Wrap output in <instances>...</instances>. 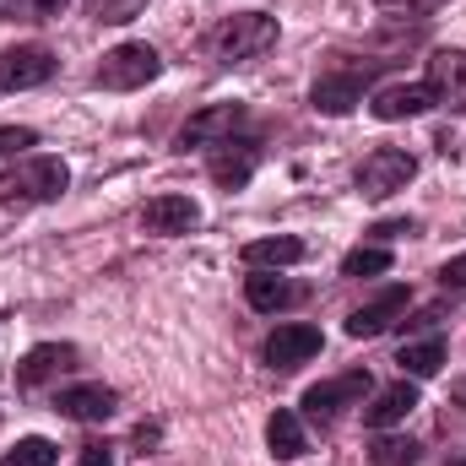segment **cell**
I'll list each match as a JSON object with an SVG mask.
<instances>
[{
	"label": "cell",
	"instance_id": "cell-1",
	"mask_svg": "<svg viewBox=\"0 0 466 466\" xmlns=\"http://www.w3.org/2000/svg\"><path fill=\"white\" fill-rule=\"evenodd\" d=\"M66 185H71L66 157H16L0 174V207H44V201H60Z\"/></svg>",
	"mask_w": 466,
	"mask_h": 466
},
{
	"label": "cell",
	"instance_id": "cell-2",
	"mask_svg": "<svg viewBox=\"0 0 466 466\" xmlns=\"http://www.w3.org/2000/svg\"><path fill=\"white\" fill-rule=\"evenodd\" d=\"M271 44H277V16H266V11H233V16H223V22L207 33V55L223 60V66L255 60V55H266Z\"/></svg>",
	"mask_w": 466,
	"mask_h": 466
},
{
	"label": "cell",
	"instance_id": "cell-3",
	"mask_svg": "<svg viewBox=\"0 0 466 466\" xmlns=\"http://www.w3.org/2000/svg\"><path fill=\"white\" fill-rule=\"evenodd\" d=\"M380 66H385V60H363V66H337V71H326V76L315 82L309 104H315L320 115H352V109L363 104L369 82L380 76Z\"/></svg>",
	"mask_w": 466,
	"mask_h": 466
},
{
	"label": "cell",
	"instance_id": "cell-4",
	"mask_svg": "<svg viewBox=\"0 0 466 466\" xmlns=\"http://www.w3.org/2000/svg\"><path fill=\"white\" fill-rule=\"evenodd\" d=\"M163 71V55L152 49V44H119L104 55V66H98V87H109V93H136V87H147L152 76Z\"/></svg>",
	"mask_w": 466,
	"mask_h": 466
},
{
	"label": "cell",
	"instance_id": "cell-5",
	"mask_svg": "<svg viewBox=\"0 0 466 466\" xmlns=\"http://www.w3.org/2000/svg\"><path fill=\"white\" fill-rule=\"evenodd\" d=\"M418 179V157L412 152H401V147H374L369 157H363V168H358V190L363 196H396V190H407Z\"/></svg>",
	"mask_w": 466,
	"mask_h": 466
},
{
	"label": "cell",
	"instance_id": "cell-6",
	"mask_svg": "<svg viewBox=\"0 0 466 466\" xmlns=\"http://www.w3.org/2000/svg\"><path fill=\"white\" fill-rule=\"evenodd\" d=\"M374 390V380H369V369H352L342 380H320V385H309L304 390V418H315V423H331L342 407H363V396Z\"/></svg>",
	"mask_w": 466,
	"mask_h": 466
},
{
	"label": "cell",
	"instance_id": "cell-7",
	"mask_svg": "<svg viewBox=\"0 0 466 466\" xmlns=\"http://www.w3.org/2000/svg\"><path fill=\"white\" fill-rule=\"evenodd\" d=\"M249 119L244 104H207V109H196V115L185 119V130H179V147H223L238 136V125Z\"/></svg>",
	"mask_w": 466,
	"mask_h": 466
},
{
	"label": "cell",
	"instance_id": "cell-8",
	"mask_svg": "<svg viewBox=\"0 0 466 466\" xmlns=\"http://www.w3.org/2000/svg\"><path fill=\"white\" fill-rule=\"evenodd\" d=\"M55 76V55L44 44H16L0 55V93H27Z\"/></svg>",
	"mask_w": 466,
	"mask_h": 466
},
{
	"label": "cell",
	"instance_id": "cell-9",
	"mask_svg": "<svg viewBox=\"0 0 466 466\" xmlns=\"http://www.w3.org/2000/svg\"><path fill=\"white\" fill-rule=\"evenodd\" d=\"M407 304H412V293H407V288H385L380 299L358 304V309L348 315V337H352V342H369V337L390 331L396 320H407Z\"/></svg>",
	"mask_w": 466,
	"mask_h": 466
},
{
	"label": "cell",
	"instance_id": "cell-10",
	"mask_svg": "<svg viewBox=\"0 0 466 466\" xmlns=\"http://www.w3.org/2000/svg\"><path fill=\"white\" fill-rule=\"evenodd\" d=\"M423 82H429L434 104H445L451 115H461L466 109V49H434Z\"/></svg>",
	"mask_w": 466,
	"mask_h": 466
},
{
	"label": "cell",
	"instance_id": "cell-11",
	"mask_svg": "<svg viewBox=\"0 0 466 466\" xmlns=\"http://www.w3.org/2000/svg\"><path fill=\"white\" fill-rule=\"evenodd\" d=\"M115 407H119V396L109 390V385H98V380L55 390V412H66V418H76V423H109Z\"/></svg>",
	"mask_w": 466,
	"mask_h": 466
},
{
	"label": "cell",
	"instance_id": "cell-12",
	"mask_svg": "<svg viewBox=\"0 0 466 466\" xmlns=\"http://www.w3.org/2000/svg\"><path fill=\"white\" fill-rule=\"evenodd\" d=\"M434 109V93H429V82H396V87H380L374 98H369V115L385 119V125H396V119H418Z\"/></svg>",
	"mask_w": 466,
	"mask_h": 466
},
{
	"label": "cell",
	"instance_id": "cell-13",
	"mask_svg": "<svg viewBox=\"0 0 466 466\" xmlns=\"http://www.w3.org/2000/svg\"><path fill=\"white\" fill-rule=\"evenodd\" d=\"M255 163H260V147L255 141H223V147H212V157H207V174L223 185V190H244L249 179H255Z\"/></svg>",
	"mask_w": 466,
	"mask_h": 466
},
{
	"label": "cell",
	"instance_id": "cell-14",
	"mask_svg": "<svg viewBox=\"0 0 466 466\" xmlns=\"http://www.w3.org/2000/svg\"><path fill=\"white\" fill-rule=\"evenodd\" d=\"M315 352H320V331L304 326V320H288V326H277V331L266 337V363H271V369H299V363H309Z\"/></svg>",
	"mask_w": 466,
	"mask_h": 466
},
{
	"label": "cell",
	"instance_id": "cell-15",
	"mask_svg": "<svg viewBox=\"0 0 466 466\" xmlns=\"http://www.w3.org/2000/svg\"><path fill=\"white\" fill-rule=\"evenodd\" d=\"M201 223V207L190 196H152L141 207V228L147 233H190Z\"/></svg>",
	"mask_w": 466,
	"mask_h": 466
},
{
	"label": "cell",
	"instance_id": "cell-16",
	"mask_svg": "<svg viewBox=\"0 0 466 466\" xmlns=\"http://www.w3.org/2000/svg\"><path fill=\"white\" fill-rule=\"evenodd\" d=\"M418 407V380H396V385H385L380 396H374V407H363V423L369 429H396V423H407V412Z\"/></svg>",
	"mask_w": 466,
	"mask_h": 466
},
{
	"label": "cell",
	"instance_id": "cell-17",
	"mask_svg": "<svg viewBox=\"0 0 466 466\" xmlns=\"http://www.w3.org/2000/svg\"><path fill=\"white\" fill-rule=\"evenodd\" d=\"M71 363H76V348H66V342H38V348L16 363V385H22V390H33V385H44V380L66 374Z\"/></svg>",
	"mask_w": 466,
	"mask_h": 466
},
{
	"label": "cell",
	"instance_id": "cell-18",
	"mask_svg": "<svg viewBox=\"0 0 466 466\" xmlns=\"http://www.w3.org/2000/svg\"><path fill=\"white\" fill-rule=\"evenodd\" d=\"M238 260L249 266V271H277V266H299L304 260V238H293V233H277V238H255V244H244L238 249Z\"/></svg>",
	"mask_w": 466,
	"mask_h": 466
},
{
	"label": "cell",
	"instance_id": "cell-19",
	"mask_svg": "<svg viewBox=\"0 0 466 466\" xmlns=\"http://www.w3.org/2000/svg\"><path fill=\"white\" fill-rule=\"evenodd\" d=\"M266 445H271V456H277V461H299V456L309 451V440H304V423H299V412L277 407V412H271V423H266Z\"/></svg>",
	"mask_w": 466,
	"mask_h": 466
},
{
	"label": "cell",
	"instance_id": "cell-20",
	"mask_svg": "<svg viewBox=\"0 0 466 466\" xmlns=\"http://www.w3.org/2000/svg\"><path fill=\"white\" fill-rule=\"evenodd\" d=\"M244 299H249V309L277 315V309H288V304L299 299V288H293V282H282L277 271H255V277L244 282Z\"/></svg>",
	"mask_w": 466,
	"mask_h": 466
},
{
	"label": "cell",
	"instance_id": "cell-21",
	"mask_svg": "<svg viewBox=\"0 0 466 466\" xmlns=\"http://www.w3.org/2000/svg\"><path fill=\"white\" fill-rule=\"evenodd\" d=\"M396 363H401V374H407V380H434V374H440V363H445V342H440V337H429V342H407Z\"/></svg>",
	"mask_w": 466,
	"mask_h": 466
},
{
	"label": "cell",
	"instance_id": "cell-22",
	"mask_svg": "<svg viewBox=\"0 0 466 466\" xmlns=\"http://www.w3.org/2000/svg\"><path fill=\"white\" fill-rule=\"evenodd\" d=\"M55 461H60V445L44 440V434H27V440H16V445L5 451L0 466H55Z\"/></svg>",
	"mask_w": 466,
	"mask_h": 466
},
{
	"label": "cell",
	"instance_id": "cell-23",
	"mask_svg": "<svg viewBox=\"0 0 466 466\" xmlns=\"http://www.w3.org/2000/svg\"><path fill=\"white\" fill-rule=\"evenodd\" d=\"M380 271H390V249L385 244H358L342 255V277H380Z\"/></svg>",
	"mask_w": 466,
	"mask_h": 466
},
{
	"label": "cell",
	"instance_id": "cell-24",
	"mask_svg": "<svg viewBox=\"0 0 466 466\" xmlns=\"http://www.w3.org/2000/svg\"><path fill=\"white\" fill-rule=\"evenodd\" d=\"M369 461H374V466H412V461H418V445H412L407 434H380Z\"/></svg>",
	"mask_w": 466,
	"mask_h": 466
},
{
	"label": "cell",
	"instance_id": "cell-25",
	"mask_svg": "<svg viewBox=\"0 0 466 466\" xmlns=\"http://www.w3.org/2000/svg\"><path fill=\"white\" fill-rule=\"evenodd\" d=\"M71 0H5V22H55Z\"/></svg>",
	"mask_w": 466,
	"mask_h": 466
},
{
	"label": "cell",
	"instance_id": "cell-26",
	"mask_svg": "<svg viewBox=\"0 0 466 466\" xmlns=\"http://www.w3.org/2000/svg\"><path fill=\"white\" fill-rule=\"evenodd\" d=\"M141 5H147V0H82V11H87L93 22H130Z\"/></svg>",
	"mask_w": 466,
	"mask_h": 466
},
{
	"label": "cell",
	"instance_id": "cell-27",
	"mask_svg": "<svg viewBox=\"0 0 466 466\" xmlns=\"http://www.w3.org/2000/svg\"><path fill=\"white\" fill-rule=\"evenodd\" d=\"M27 147H38V130H27V125H0V157H22Z\"/></svg>",
	"mask_w": 466,
	"mask_h": 466
},
{
	"label": "cell",
	"instance_id": "cell-28",
	"mask_svg": "<svg viewBox=\"0 0 466 466\" xmlns=\"http://www.w3.org/2000/svg\"><path fill=\"white\" fill-rule=\"evenodd\" d=\"M380 11H390V16H434L445 0H374Z\"/></svg>",
	"mask_w": 466,
	"mask_h": 466
},
{
	"label": "cell",
	"instance_id": "cell-29",
	"mask_svg": "<svg viewBox=\"0 0 466 466\" xmlns=\"http://www.w3.org/2000/svg\"><path fill=\"white\" fill-rule=\"evenodd\" d=\"M440 282H445V288H466V255H451V260L440 266Z\"/></svg>",
	"mask_w": 466,
	"mask_h": 466
},
{
	"label": "cell",
	"instance_id": "cell-30",
	"mask_svg": "<svg viewBox=\"0 0 466 466\" xmlns=\"http://www.w3.org/2000/svg\"><path fill=\"white\" fill-rule=\"evenodd\" d=\"M374 238H401V233H418V223H412V218H396V223H374Z\"/></svg>",
	"mask_w": 466,
	"mask_h": 466
},
{
	"label": "cell",
	"instance_id": "cell-31",
	"mask_svg": "<svg viewBox=\"0 0 466 466\" xmlns=\"http://www.w3.org/2000/svg\"><path fill=\"white\" fill-rule=\"evenodd\" d=\"M76 466H115V456H109V445H98V440H93V445H82V461Z\"/></svg>",
	"mask_w": 466,
	"mask_h": 466
},
{
	"label": "cell",
	"instance_id": "cell-32",
	"mask_svg": "<svg viewBox=\"0 0 466 466\" xmlns=\"http://www.w3.org/2000/svg\"><path fill=\"white\" fill-rule=\"evenodd\" d=\"M461 466H466V461H461Z\"/></svg>",
	"mask_w": 466,
	"mask_h": 466
}]
</instances>
